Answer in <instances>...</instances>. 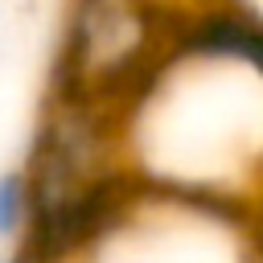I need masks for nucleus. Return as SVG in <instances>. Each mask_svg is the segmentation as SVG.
Returning a JSON list of instances; mask_svg holds the SVG:
<instances>
[{
	"instance_id": "1",
	"label": "nucleus",
	"mask_w": 263,
	"mask_h": 263,
	"mask_svg": "<svg viewBox=\"0 0 263 263\" xmlns=\"http://www.w3.org/2000/svg\"><path fill=\"white\" fill-rule=\"evenodd\" d=\"M173 58H226L263 74V21L247 8H210L173 29Z\"/></svg>"
},
{
	"instance_id": "2",
	"label": "nucleus",
	"mask_w": 263,
	"mask_h": 263,
	"mask_svg": "<svg viewBox=\"0 0 263 263\" xmlns=\"http://www.w3.org/2000/svg\"><path fill=\"white\" fill-rule=\"evenodd\" d=\"M29 214V189L25 177H4L0 181V234L16 230V222Z\"/></svg>"
}]
</instances>
